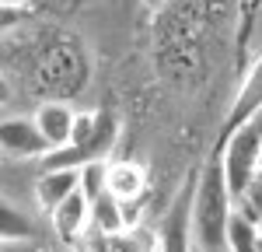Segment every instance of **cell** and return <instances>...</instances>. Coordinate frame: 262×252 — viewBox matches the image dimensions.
<instances>
[{"label":"cell","instance_id":"1","mask_svg":"<svg viewBox=\"0 0 262 252\" xmlns=\"http://www.w3.org/2000/svg\"><path fill=\"white\" fill-rule=\"evenodd\" d=\"M234 217V196L224 175L221 154H213L203 172L196 175L192 186V235H196V249L203 252H231L227 249V231Z\"/></svg>","mask_w":262,"mask_h":252},{"label":"cell","instance_id":"2","mask_svg":"<svg viewBox=\"0 0 262 252\" xmlns=\"http://www.w3.org/2000/svg\"><path fill=\"white\" fill-rule=\"evenodd\" d=\"M116 140H119V116L112 109L81 112L74 140L63 151H53L42 165L46 168H77L81 172L84 165H95V161H112Z\"/></svg>","mask_w":262,"mask_h":252},{"label":"cell","instance_id":"3","mask_svg":"<svg viewBox=\"0 0 262 252\" xmlns=\"http://www.w3.org/2000/svg\"><path fill=\"white\" fill-rule=\"evenodd\" d=\"M221 161H224V175H227L231 196L238 203V200H245L255 189V182L262 175V116L245 123L242 130L227 133Z\"/></svg>","mask_w":262,"mask_h":252},{"label":"cell","instance_id":"4","mask_svg":"<svg viewBox=\"0 0 262 252\" xmlns=\"http://www.w3.org/2000/svg\"><path fill=\"white\" fill-rule=\"evenodd\" d=\"M35 81L42 91H49L53 98L70 102V95H77L88 81V67H84V53L77 49L74 39H56L46 46L35 60Z\"/></svg>","mask_w":262,"mask_h":252},{"label":"cell","instance_id":"5","mask_svg":"<svg viewBox=\"0 0 262 252\" xmlns=\"http://www.w3.org/2000/svg\"><path fill=\"white\" fill-rule=\"evenodd\" d=\"M0 147H4V154L14 158V161H25V158L46 161V158L53 154L49 140L42 137V130L35 126L32 116H7V119L0 123Z\"/></svg>","mask_w":262,"mask_h":252},{"label":"cell","instance_id":"6","mask_svg":"<svg viewBox=\"0 0 262 252\" xmlns=\"http://www.w3.org/2000/svg\"><path fill=\"white\" fill-rule=\"evenodd\" d=\"M192 186L196 179H189V186L182 189V196L171 203L158 231V252H196V235H192Z\"/></svg>","mask_w":262,"mask_h":252},{"label":"cell","instance_id":"7","mask_svg":"<svg viewBox=\"0 0 262 252\" xmlns=\"http://www.w3.org/2000/svg\"><path fill=\"white\" fill-rule=\"evenodd\" d=\"M262 116V53L255 56V63L245 70L242 84H238V95L231 98V109H227V119H224V137L242 130L245 123L259 119Z\"/></svg>","mask_w":262,"mask_h":252},{"label":"cell","instance_id":"8","mask_svg":"<svg viewBox=\"0 0 262 252\" xmlns=\"http://www.w3.org/2000/svg\"><path fill=\"white\" fill-rule=\"evenodd\" d=\"M32 119L42 130V137L49 140V147L53 151H63V147L74 140V133H77L81 112H74V105L63 102V98H42L35 105V112H32Z\"/></svg>","mask_w":262,"mask_h":252},{"label":"cell","instance_id":"9","mask_svg":"<svg viewBox=\"0 0 262 252\" xmlns=\"http://www.w3.org/2000/svg\"><path fill=\"white\" fill-rule=\"evenodd\" d=\"M49 224H53V231H56V238H60L63 245L84 242L88 231H91V200L84 196L81 189L70 193L60 207L49 214Z\"/></svg>","mask_w":262,"mask_h":252},{"label":"cell","instance_id":"10","mask_svg":"<svg viewBox=\"0 0 262 252\" xmlns=\"http://www.w3.org/2000/svg\"><path fill=\"white\" fill-rule=\"evenodd\" d=\"M84 252H158V235H150L143 228H122L112 235L88 231Z\"/></svg>","mask_w":262,"mask_h":252},{"label":"cell","instance_id":"11","mask_svg":"<svg viewBox=\"0 0 262 252\" xmlns=\"http://www.w3.org/2000/svg\"><path fill=\"white\" fill-rule=\"evenodd\" d=\"M108 193L122 203H140L147 193V168L133 158H112L108 161Z\"/></svg>","mask_w":262,"mask_h":252},{"label":"cell","instance_id":"12","mask_svg":"<svg viewBox=\"0 0 262 252\" xmlns=\"http://www.w3.org/2000/svg\"><path fill=\"white\" fill-rule=\"evenodd\" d=\"M77 189H81V172L77 168H46L35 179V200H39V207L46 214H53Z\"/></svg>","mask_w":262,"mask_h":252},{"label":"cell","instance_id":"13","mask_svg":"<svg viewBox=\"0 0 262 252\" xmlns=\"http://www.w3.org/2000/svg\"><path fill=\"white\" fill-rule=\"evenodd\" d=\"M126 228V203L116 200L112 193H101L98 200H91V231L112 235Z\"/></svg>","mask_w":262,"mask_h":252},{"label":"cell","instance_id":"14","mask_svg":"<svg viewBox=\"0 0 262 252\" xmlns=\"http://www.w3.org/2000/svg\"><path fill=\"white\" fill-rule=\"evenodd\" d=\"M259 221H248L242 214L231 217V231H227V249L231 252H259Z\"/></svg>","mask_w":262,"mask_h":252},{"label":"cell","instance_id":"15","mask_svg":"<svg viewBox=\"0 0 262 252\" xmlns=\"http://www.w3.org/2000/svg\"><path fill=\"white\" fill-rule=\"evenodd\" d=\"M4 252H67L60 245H49V242H39V238H18V242H4Z\"/></svg>","mask_w":262,"mask_h":252},{"label":"cell","instance_id":"16","mask_svg":"<svg viewBox=\"0 0 262 252\" xmlns=\"http://www.w3.org/2000/svg\"><path fill=\"white\" fill-rule=\"evenodd\" d=\"M21 4H25V0H4V11H7V7H21Z\"/></svg>","mask_w":262,"mask_h":252},{"label":"cell","instance_id":"17","mask_svg":"<svg viewBox=\"0 0 262 252\" xmlns=\"http://www.w3.org/2000/svg\"><path fill=\"white\" fill-rule=\"evenodd\" d=\"M147 7H161V4H168V0H143Z\"/></svg>","mask_w":262,"mask_h":252},{"label":"cell","instance_id":"18","mask_svg":"<svg viewBox=\"0 0 262 252\" xmlns=\"http://www.w3.org/2000/svg\"><path fill=\"white\" fill-rule=\"evenodd\" d=\"M255 221H259V231H262V210H259V217H255Z\"/></svg>","mask_w":262,"mask_h":252},{"label":"cell","instance_id":"19","mask_svg":"<svg viewBox=\"0 0 262 252\" xmlns=\"http://www.w3.org/2000/svg\"><path fill=\"white\" fill-rule=\"evenodd\" d=\"M259 252H262V238H259Z\"/></svg>","mask_w":262,"mask_h":252},{"label":"cell","instance_id":"20","mask_svg":"<svg viewBox=\"0 0 262 252\" xmlns=\"http://www.w3.org/2000/svg\"><path fill=\"white\" fill-rule=\"evenodd\" d=\"M196 252H203V249H196Z\"/></svg>","mask_w":262,"mask_h":252}]
</instances>
